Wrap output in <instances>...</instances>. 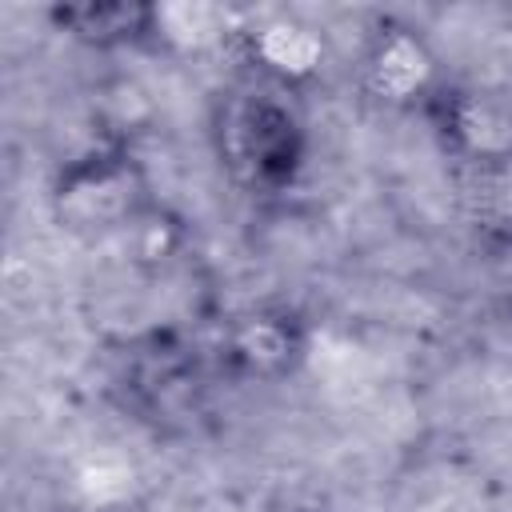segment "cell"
I'll use <instances>...</instances> for the list:
<instances>
[{
    "mask_svg": "<svg viewBox=\"0 0 512 512\" xmlns=\"http://www.w3.org/2000/svg\"><path fill=\"white\" fill-rule=\"evenodd\" d=\"M160 208L148 164L128 140H96L68 156L48 180L52 224L80 244H112Z\"/></svg>",
    "mask_w": 512,
    "mask_h": 512,
    "instance_id": "2",
    "label": "cell"
},
{
    "mask_svg": "<svg viewBox=\"0 0 512 512\" xmlns=\"http://www.w3.org/2000/svg\"><path fill=\"white\" fill-rule=\"evenodd\" d=\"M60 512H116V508H92V504H72V508H60Z\"/></svg>",
    "mask_w": 512,
    "mask_h": 512,
    "instance_id": "10",
    "label": "cell"
},
{
    "mask_svg": "<svg viewBox=\"0 0 512 512\" xmlns=\"http://www.w3.org/2000/svg\"><path fill=\"white\" fill-rule=\"evenodd\" d=\"M220 380L212 356H200L176 328H148L124 340L116 392L132 420L164 436H192L208 416V384Z\"/></svg>",
    "mask_w": 512,
    "mask_h": 512,
    "instance_id": "3",
    "label": "cell"
},
{
    "mask_svg": "<svg viewBox=\"0 0 512 512\" xmlns=\"http://www.w3.org/2000/svg\"><path fill=\"white\" fill-rule=\"evenodd\" d=\"M312 320L292 300H252L232 308L216 324V340L208 348L220 380L272 388L288 384L304 372L312 356Z\"/></svg>",
    "mask_w": 512,
    "mask_h": 512,
    "instance_id": "4",
    "label": "cell"
},
{
    "mask_svg": "<svg viewBox=\"0 0 512 512\" xmlns=\"http://www.w3.org/2000/svg\"><path fill=\"white\" fill-rule=\"evenodd\" d=\"M420 120L456 172L512 156V104L488 88L448 76V84L424 104Z\"/></svg>",
    "mask_w": 512,
    "mask_h": 512,
    "instance_id": "6",
    "label": "cell"
},
{
    "mask_svg": "<svg viewBox=\"0 0 512 512\" xmlns=\"http://www.w3.org/2000/svg\"><path fill=\"white\" fill-rule=\"evenodd\" d=\"M240 68H252L292 92H304L324 68V36L296 16H264L236 32Z\"/></svg>",
    "mask_w": 512,
    "mask_h": 512,
    "instance_id": "8",
    "label": "cell"
},
{
    "mask_svg": "<svg viewBox=\"0 0 512 512\" xmlns=\"http://www.w3.org/2000/svg\"><path fill=\"white\" fill-rule=\"evenodd\" d=\"M460 184V204L472 228H480L484 240L512 248V156L456 172Z\"/></svg>",
    "mask_w": 512,
    "mask_h": 512,
    "instance_id": "9",
    "label": "cell"
},
{
    "mask_svg": "<svg viewBox=\"0 0 512 512\" xmlns=\"http://www.w3.org/2000/svg\"><path fill=\"white\" fill-rule=\"evenodd\" d=\"M208 144L220 176L248 200L292 192L308 168L312 132L300 92L236 68L208 104Z\"/></svg>",
    "mask_w": 512,
    "mask_h": 512,
    "instance_id": "1",
    "label": "cell"
},
{
    "mask_svg": "<svg viewBox=\"0 0 512 512\" xmlns=\"http://www.w3.org/2000/svg\"><path fill=\"white\" fill-rule=\"evenodd\" d=\"M48 20L92 52H124L164 40V8L144 0H64L48 8Z\"/></svg>",
    "mask_w": 512,
    "mask_h": 512,
    "instance_id": "7",
    "label": "cell"
},
{
    "mask_svg": "<svg viewBox=\"0 0 512 512\" xmlns=\"http://www.w3.org/2000/svg\"><path fill=\"white\" fill-rule=\"evenodd\" d=\"M356 80L376 108L420 116L424 104L448 84V72L416 24L400 16H376L360 36Z\"/></svg>",
    "mask_w": 512,
    "mask_h": 512,
    "instance_id": "5",
    "label": "cell"
}]
</instances>
